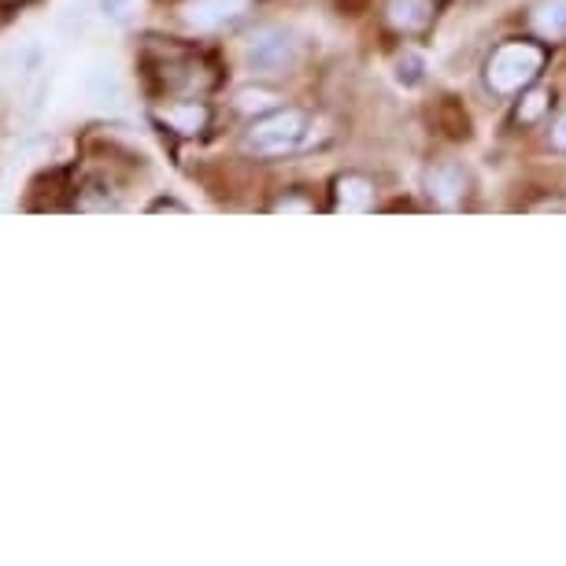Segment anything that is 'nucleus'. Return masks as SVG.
<instances>
[{"instance_id": "4", "label": "nucleus", "mask_w": 566, "mask_h": 566, "mask_svg": "<svg viewBox=\"0 0 566 566\" xmlns=\"http://www.w3.org/2000/svg\"><path fill=\"white\" fill-rule=\"evenodd\" d=\"M252 0H186L178 8L181 23L197 34H219V30H230L233 23H241L249 15Z\"/></svg>"}, {"instance_id": "12", "label": "nucleus", "mask_w": 566, "mask_h": 566, "mask_svg": "<svg viewBox=\"0 0 566 566\" xmlns=\"http://www.w3.org/2000/svg\"><path fill=\"white\" fill-rule=\"evenodd\" d=\"M238 108L241 112H260V115H266V112L277 108V97H274L271 90H241L238 93Z\"/></svg>"}, {"instance_id": "19", "label": "nucleus", "mask_w": 566, "mask_h": 566, "mask_svg": "<svg viewBox=\"0 0 566 566\" xmlns=\"http://www.w3.org/2000/svg\"><path fill=\"white\" fill-rule=\"evenodd\" d=\"M148 211H186V208H181L178 200H156V205L148 208Z\"/></svg>"}, {"instance_id": "11", "label": "nucleus", "mask_w": 566, "mask_h": 566, "mask_svg": "<svg viewBox=\"0 0 566 566\" xmlns=\"http://www.w3.org/2000/svg\"><path fill=\"white\" fill-rule=\"evenodd\" d=\"M533 27L541 38H566V0H544L533 12Z\"/></svg>"}, {"instance_id": "18", "label": "nucleus", "mask_w": 566, "mask_h": 566, "mask_svg": "<svg viewBox=\"0 0 566 566\" xmlns=\"http://www.w3.org/2000/svg\"><path fill=\"white\" fill-rule=\"evenodd\" d=\"M27 4H34V0H0V12L12 15V12H23Z\"/></svg>"}, {"instance_id": "8", "label": "nucleus", "mask_w": 566, "mask_h": 566, "mask_svg": "<svg viewBox=\"0 0 566 566\" xmlns=\"http://www.w3.org/2000/svg\"><path fill=\"white\" fill-rule=\"evenodd\" d=\"M85 93H90L97 104H119L123 101V82L108 63H93L90 74H85Z\"/></svg>"}, {"instance_id": "16", "label": "nucleus", "mask_w": 566, "mask_h": 566, "mask_svg": "<svg viewBox=\"0 0 566 566\" xmlns=\"http://www.w3.org/2000/svg\"><path fill=\"white\" fill-rule=\"evenodd\" d=\"M126 4H130V0H101V12L112 15V19H119L126 12Z\"/></svg>"}, {"instance_id": "2", "label": "nucleus", "mask_w": 566, "mask_h": 566, "mask_svg": "<svg viewBox=\"0 0 566 566\" xmlns=\"http://www.w3.org/2000/svg\"><path fill=\"white\" fill-rule=\"evenodd\" d=\"M544 67V52L530 41H507L489 60V85L496 93H522L530 82H537Z\"/></svg>"}, {"instance_id": "5", "label": "nucleus", "mask_w": 566, "mask_h": 566, "mask_svg": "<svg viewBox=\"0 0 566 566\" xmlns=\"http://www.w3.org/2000/svg\"><path fill=\"white\" fill-rule=\"evenodd\" d=\"M156 123L167 126V130L178 137H197L208 130L211 112H208V104H200V101H170L164 108H156Z\"/></svg>"}, {"instance_id": "7", "label": "nucleus", "mask_w": 566, "mask_h": 566, "mask_svg": "<svg viewBox=\"0 0 566 566\" xmlns=\"http://www.w3.org/2000/svg\"><path fill=\"white\" fill-rule=\"evenodd\" d=\"M430 193L441 200L444 208H455L459 200H463L467 193V175H463V167H455V164H441V167H433L430 170Z\"/></svg>"}, {"instance_id": "9", "label": "nucleus", "mask_w": 566, "mask_h": 566, "mask_svg": "<svg viewBox=\"0 0 566 566\" xmlns=\"http://www.w3.org/2000/svg\"><path fill=\"white\" fill-rule=\"evenodd\" d=\"M433 0H389V23L411 34V30H422L430 23Z\"/></svg>"}, {"instance_id": "17", "label": "nucleus", "mask_w": 566, "mask_h": 566, "mask_svg": "<svg viewBox=\"0 0 566 566\" xmlns=\"http://www.w3.org/2000/svg\"><path fill=\"white\" fill-rule=\"evenodd\" d=\"M307 208H312V205H307V200H296V197H282L274 205V211H307Z\"/></svg>"}, {"instance_id": "10", "label": "nucleus", "mask_w": 566, "mask_h": 566, "mask_svg": "<svg viewBox=\"0 0 566 566\" xmlns=\"http://www.w3.org/2000/svg\"><path fill=\"white\" fill-rule=\"evenodd\" d=\"M71 208L74 211H119V200L112 197V189H104V181H85L82 189H74Z\"/></svg>"}, {"instance_id": "13", "label": "nucleus", "mask_w": 566, "mask_h": 566, "mask_svg": "<svg viewBox=\"0 0 566 566\" xmlns=\"http://www.w3.org/2000/svg\"><path fill=\"white\" fill-rule=\"evenodd\" d=\"M544 108H548V93H530V97L518 104V119L522 123H537L544 115Z\"/></svg>"}, {"instance_id": "1", "label": "nucleus", "mask_w": 566, "mask_h": 566, "mask_svg": "<svg viewBox=\"0 0 566 566\" xmlns=\"http://www.w3.org/2000/svg\"><path fill=\"white\" fill-rule=\"evenodd\" d=\"M304 137H307V115L301 108H274L249 126L244 148L260 159H274L296 153L304 145Z\"/></svg>"}, {"instance_id": "15", "label": "nucleus", "mask_w": 566, "mask_h": 566, "mask_svg": "<svg viewBox=\"0 0 566 566\" xmlns=\"http://www.w3.org/2000/svg\"><path fill=\"white\" fill-rule=\"evenodd\" d=\"M552 145L566 153V115H559V119H555V126H552Z\"/></svg>"}, {"instance_id": "3", "label": "nucleus", "mask_w": 566, "mask_h": 566, "mask_svg": "<svg viewBox=\"0 0 566 566\" xmlns=\"http://www.w3.org/2000/svg\"><path fill=\"white\" fill-rule=\"evenodd\" d=\"M296 52H301V45H296L290 30L263 27L244 45V63H249L252 74H285L296 63Z\"/></svg>"}, {"instance_id": "6", "label": "nucleus", "mask_w": 566, "mask_h": 566, "mask_svg": "<svg viewBox=\"0 0 566 566\" xmlns=\"http://www.w3.org/2000/svg\"><path fill=\"white\" fill-rule=\"evenodd\" d=\"M337 211H345V216H359V211H367L374 205V186L363 175H345L337 178Z\"/></svg>"}, {"instance_id": "14", "label": "nucleus", "mask_w": 566, "mask_h": 566, "mask_svg": "<svg viewBox=\"0 0 566 566\" xmlns=\"http://www.w3.org/2000/svg\"><path fill=\"white\" fill-rule=\"evenodd\" d=\"M397 74H400V82H408V85H415V82H419L422 78V60L419 56H403L400 63H397Z\"/></svg>"}]
</instances>
